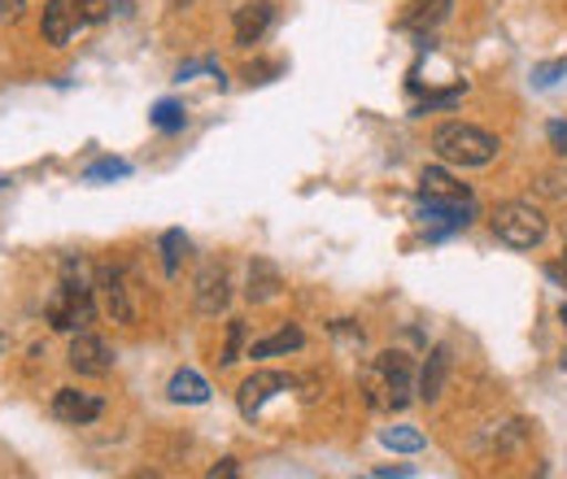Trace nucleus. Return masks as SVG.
Here are the masks:
<instances>
[{"mask_svg": "<svg viewBox=\"0 0 567 479\" xmlns=\"http://www.w3.org/2000/svg\"><path fill=\"white\" fill-rule=\"evenodd\" d=\"M362 393H367V406L371 410H406L420 393H415V366L406 353L389 348L380 353L367 371H362Z\"/></svg>", "mask_w": 567, "mask_h": 479, "instance_id": "obj_1", "label": "nucleus"}, {"mask_svg": "<svg viewBox=\"0 0 567 479\" xmlns=\"http://www.w3.org/2000/svg\"><path fill=\"white\" fill-rule=\"evenodd\" d=\"M92 274L96 267L87 262H66V274L58 283V292L49 296V323L53 332H83L96 314V292H92Z\"/></svg>", "mask_w": 567, "mask_h": 479, "instance_id": "obj_2", "label": "nucleus"}, {"mask_svg": "<svg viewBox=\"0 0 567 479\" xmlns=\"http://www.w3.org/2000/svg\"><path fill=\"white\" fill-rule=\"evenodd\" d=\"M432 148L445 166H463V170H476V166H489L502 148V139L485 127H472V123H445L436 127Z\"/></svg>", "mask_w": 567, "mask_h": 479, "instance_id": "obj_3", "label": "nucleus"}, {"mask_svg": "<svg viewBox=\"0 0 567 479\" xmlns=\"http://www.w3.org/2000/svg\"><path fill=\"white\" fill-rule=\"evenodd\" d=\"M494 236L506 244V249H537L542 240H546V218H542V209L528 206V201H506V206L494 209Z\"/></svg>", "mask_w": 567, "mask_h": 479, "instance_id": "obj_4", "label": "nucleus"}, {"mask_svg": "<svg viewBox=\"0 0 567 479\" xmlns=\"http://www.w3.org/2000/svg\"><path fill=\"white\" fill-rule=\"evenodd\" d=\"M92 292H96V305L114 319V323H136V305H132V292H127V279L118 267H96L92 274Z\"/></svg>", "mask_w": 567, "mask_h": 479, "instance_id": "obj_5", "label": "nucleus"}, {"mask_svg": "<svg viewBox=\"0 0 567 479\" xmlns=\"http://www.w3.org/2000/svg\"><path fill=\"white\" fill-rule=\"evenodd\" d=\"M66 362H71L74 375H83V379H101V375L114 371V353H110V344L101 341V336H92V332H74Z\"/></svg>", "mask_w": 567, "mask_h": 479, "instance_id": "obj_6", "label": "nucleus"}, {"mask_svg": "<svg viewBox=\"0 0 567 479\" xmlns=\"http://www.w3.org/2000/svg\"><path fill=\"white\" fill-rule=\"evenodd\" d=\"M288 388H292V379H288V375H280V371H254V375L240 384L236 406H240V414H245V418H258V414H262V406H267L271 397L288 393Z\"/></svg>", "mask_w": 567, "mask_h": 479, "instance_id": "obj_7", "label": "nucleus"}, {"mask_svg": "<svg viewBox=\"0 0 567 479\" xmlns=\"http://www.w3.org/2000/svg\"><path fill=\"white\" fill-rule=\"evenodd\" d=\"M415 218H420L424 227H441V236H445V231H463V227L476 218V206H472V197H467V201H436V197H420Z\"/></svg>", "mask_w": 567, "mask_h": 479, "instance_id": "obj_8", "label": "nucleus"}, {"mask_svg": "<svg viewBox=\"0 0 567 479\" xmlns=\"http://www.w3.org/2000/svg\"><path fill=\"white\" fill-rule=\"evenodd\" d=\"M271 22H276V4H271V0H249V4H240V9H236L231 35H236V44H240V49H254V44L271 31Z\"/></svg>", "mask_w": 567, "mask_h": 479, "instance_id": "obj_9", "label": "nucleus"}, {"mask_svg": "<svg viewBox=\"0 0 567 479\" xmlns=\"http://www.w3.org/2000/svg\"><path fill=\"white\" fill-rule=\"evenodd\" d=\"M101 410H105V402L96 393H79V388H58L53 393V418H62V423L87 427V423L101 418Z\"/></svg>", "mask_w": 567, "mask_h": 479, "instance_id": "obj_10", "label": "nucleus"}, {"mask_svg": "<svg viewBox=\"0 0 567 479\" xmlns=\"http://www.w3.org/2000/svg\"><path fill=\"white\" fill-rule=\"evenodd\" d=\"M445 379H450V344H436L432 353H427L424 371H420V379H415V393H420V402H441V393H445Z\"/></svg>", "mask_w": 567, "mask_h": 479, "instance_id": "obj_11", "label": "nucleus"}, {"mask_svg": "<svg viewBox=\"0 0 567 479\" xmlns=\"http://www.w3.org/2000/svg\"><path fill=\"white\" fill-rule=\"evenodd\" d=\"M227 301H231L227 267H206L202 279H197V310H202V314H223Z\"/></svg>", "mask_w": 567, "mask_h": 479, "instance_id": "obj_12", "label": "nucleus"}, {"mask_svg": "<svg viewBox=\"0 0 567 479\" xmlns=\"http://www.w3.org/2000/svg\"><path fill=\"white\" fill-rule=\"evenodd\" d=\"M83 22H79V13H74L66 0H49L44 4V22H40V31H44V40L53 44V49H62V44H71V35L79 31Z\"/></svg>", "mask_w": 567, "mask_h": 479, "instance_id": "obj_13", "label": "nucleus"}, {"mask_svg": "<svg viewBox=\"0 0 567 479\" xmlns=\"http://www.w3.org/2000/svg\"><path fill=\"white\" fill-rule=\"evenodd\" d=\"M166 397L175 406H206L210 402V384L197 375V371H175L171 384H166Z\"/></svg>", "mask_w": 567, "mask_h": 479, "instance_id": "obj_14", "label": "nucleus"}, {"mask_svg": "<svg viewBox=\"0 0 567 479\" xmlns=\"http://www.w3.org/2000/svg\"><path fill=\"white\" fill-rule=\"evenodd\" d=\"M420 197H436V201H467L472 192H467V184H458L450 170L427 166L424 175H420Z\"/></svg>", "mask_w": 567, "mask_h": 479, "instance_id": "obj_15", "label": "nucleus"}, {"mask_svg": "<svg viewBox=\"0 0 567 479\" xmlns=\"http://www.w3.org/2000/svg\"><path fill=\"white\" fill-rule=\"evenodd\" d=\"M450 9H454V0H411L406 13H402V27H411V31H432V27H441V22L450 18Z\"/></svg>", "mask_w": 567, "mask_h": 479, "instance_id": "obj_16", "label": "nucleus"}, {"mask_svg": "<svg viewBox=\"0 0 567 479\" xmlns=\"http://www.w3.org/2000/svg\"><path fill=\"white\" fill-rule=\"evenodd\" d=\"M280 288H284V279H280V271H276L271 262H262V258H258V262L249 267V288H245V292H249V301H254V305L271 301Z\"/></svg>", "mask_w": 567, "mask_h": 479, "instance_id": "obj_17", "label": "nucleus"}, {"mask_svg": "<svg viewBox=\"0 0 567 479\" xmlns=\"http://www.w3.org/2000/svg\"><path fill=\"white\" fill-rule=\"evenodd\" d=\"M301 344H306L301 327H297V323H284L276 336H267V341L254 344V348H249V357H280V353H297Z\"/></svg>", "mask_w": 567, "mask_h": 479, "instance_id": "obj_18", "label": "nucleus"}, {"mask_svg": "<svg viewBox=\"0 0 567 479\" xmlns=\"http://www.w3.org/2000/svg\"><path fill=\"white\" fill-rule=\"evenodd\" d=\"M380 445L393 449V454H420L427 440L420 427H384V431H380Z\"/></svg>", "mask_w": 567, "mask_h": 479, "instance_id": "obj_19", "label": "nucleus"}, {"mask_svg": "<svg viewBox=\"0 0 567 479\" xmlns=\"http://www.w3.org/2000/svg\"><path fill=\"white\" fill-rule=\"evenodd\" d=\"M148 123H153L157 132H184V127H188V114H184L179 101H157L153 114H148Z\"/></svg>", "mask_w": 567, "mask_h": 479, "instance_id": "obj_20", "label": "nucleus"}, {"mask_svg": "<svg viewBox=\"0 0 567 479\" xmlns=\"http://www.w3.org/2000/svg\"><path fill=\"white\" fill-rule=\"evenodd\" d=\"M184 253H188V236L179 231V227H171L166 236H162V271L175 274L179 271V262H184Z\"/></svg>", "mask_w": 567, "mask_h": 479, "instance_id": "obj_21", "label": "nucleus"}, {"mask_svg": "<svg viewBox=\"0 0 567 479\" xmlns=\"http://www.w3.org/2000/svg\"><path fill=\"white\" fill-rule=\"evenodd\" d=\"M127 175H132V166H127L123 157H101V162H92V166L83 170L87 184H110V179H127Z\"/></svg>", "mask_w": 567, "mask_h": 479, "instance_id": "obj_22", "label": "nucleus"}, {"mask_svg": "<svg viewBox=\"0 0 567 479\" xmlns=\"http://www.w3.org/2000/svg\"><path fill=\"white\" fill-rule=\"evenodd\" d=\"M240 344H245V323L231 319V323H227V344H223V357H218V362H223V366H236V362H240Z\"/></svg>", "mask_w": 567, "mask_h": 479, "instance_id": "obj_23", "label": "nucleus"}, {"mask_svg": "<svg viewBox=\"0 0 567 479\" xmlns=\"http://www.w3.org/2000/svg\"><path fill=\"white\" fill-rule=\"evenodd\" d=\"M463 92L467 87H450V92H436V96H427V101H420L411 114H427V110H454L458 101H463Z\"/></svg>", "mask_w": 567, "mask_h": 479, "instance_id": "obj_24", "label": "nucleus"}, {"mask_svg": "<svg viewBox=\"0 0 567 479\" xmlns=\"http://www.w3.org/2000/svg\"><path fill=\"white\" fill-rule=\"evenodd\" d=\"M66 4L79 13V22H101L110 13V0H66Z\"/></svg>", "mask_w": 567, "mask_h": 479, "instance_id": "obj_25", "label": "nucleus"}, {"mask_svg": "<svg viewBox=\"0 0 567 479\" xmlns=\"http://www.w3.org/2000/svg\"><path fill=\"white\" fill-rule=\"evenodd\" d=\"M537 192L542 197H567V175H559V170H546V175H537Z\"/></svg>", "mask_w": 567, "mask_h": 479, "instance_id": "obj_26", "label": "nucleus"}, {"mask_svg": "<svg viewBox=\"0 0 567 479\" xmlns=\"http://www.w3.org/2000/svg\"><path fill=\"white\" fill-rule=\"evenodd\" d=\"M193 74H214V79H223V70L214 66V62H188V66H179V83L193 79Z\"/></svg>", "mask_w": 567, "mask_h": 479, "instance_id": "obj_27", "label": "nucleus"}, {"mask_svg": "<svg viewBox=\"0 0 567 479\" xmlns=\"http://www.w3.org/2000/svg\"><path fill=\"white\" fill-rule=\"evenodd\" d=\"M546 136H550V148H555L559 157H567V123H550Z\"/></svg>", "mask_w": 567, "mask_h": 479, "instance_id": "obj_28", "label": "nucleus"}, {"mask_svg": "<svg viewBox=\"0 0 567 479\" xmlns=\"http://www.w3.org/2000/svg\"><path fill=\"white\" fill-rule=\"evenodd\" d=\"M559 74H567V62H555V66H542V70H537V83L546 87V83H555Z\"/></svg>", "mask_w": 567, "mask_h": 479, "instance_id": "obj_29", "label": "nucleus"}, {"mask_svg": "<svg viewBox=\"0 0 567 479\" xmlns=\"http://www.w3.org/2000/svg\"><path fill=\"white\" fill-rule=\"evenodd\" d=\"M236 471H240V467H236L231 458H223L218 467H210V479H218V476H236Z\"/></svg>", "mask_w": 567, "mask_h": 479, "instance_id": "obj_30", "label": "nucleus"}, {"mask_svg": "<svg viewBox=\"0 0 567 479\" xmlns=\"http://www.w3.org/2000/svg\"><path fill=\"white\" fill-rule=\"evenodd\" d=\"M22 13V0H0V18H18Z\"/></svg>", "mask_w": 567, "mask_h": 479, "instance_id": "obj_31", "label": "nucleus"}, {"mask_svg": "<svg viewBox=\"0 0 567 479\" xmlns=\"http://www.w3.org/2000/svg\"><path fill=\"white\" fill-rule=\"evenodd\" d=\"M375 476L384 479V476H415L411 467H375Z\"/></svg>", "mask_w": 567, "mask_h": 479, "instance_id": "obj_32", "label": "nucleus"}, {"mask_svg": "<svg viewBox=\"0 0 567 479\" xmlns=\"http://www.w3.org/2000/svg\"><path fill=\"white\" fill-rule=\"evenodd\" d=\"M0 188H9V179H4V175H0Z\"/></svg>", "mask_w": 567, "mask_h": 479, "instance_id": "obj_33", "label": "nucleus"}, {"mask_svg": "<svg viewBox=\"0 0 567 479\" xmlns=\"http://www.w3.org/2000/svg\"><path fill=\"white\" fill-rule=\"evenodd\" d=\"M559 319H564V323H567V305H564V310H559Z\"/></svg>", "mask_w": 567, "mask_h": 479, "instance_id": "obj_34", "label": "nucleus"}, {"mask_svg": "<svg viewBox=\"0 0 567 479\" xmlns=\"http://www.w3.org/2000/svg\"><path fill=\"white\" fill-rule=\"evenodd\" d=\"M564 262H567V244H564Z\"/></svg>", "mask_w": 567, "mask_h": 479, "instance_id": "obj_35", "label": "nucleus"}, {"mask_svg": "<svg viewBox=\"0 0 567 479\" xmlns=\"http://www.w3.org/2000/svg\"><path fill=\"white\" fill-rule=\"evenodd\" d=\"M0 348H4V336H0Z\"/></svg>", "mask_w": 567, "mask_h": 479, "instance_id": "obj_36", "label": "nucleus"}]
</instances>
